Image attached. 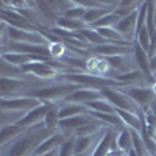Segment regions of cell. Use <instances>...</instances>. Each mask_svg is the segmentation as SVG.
<instances>
[{"mask_svg": "<svg viewBox=\"0 0 156 156\" xmlns=\"http://www.w3.org/2000/svg\"><path fill=\"white\" fill-rule=\"evenodd\" d=\"M62 80L80 87H90V89H103V87H120L122 83L115 81L114 78H105L87 72H73V73H62Z\"/></svg>", "mask_w": 156, "mask_h": 156, "instance_id": "1", "label": "cell"}, {"mask_svg": "<svg viewBox=\"0 0 156 156\" xmlns=\"http://www.w3.org/2000/svg\"><path fill=\"white\" fill-rule=\"evenodd\" d=\"M48 137L44 134L42 129H37V131H33L30 134H25L23 137L17 139L14 144L11 145V148L5 153V156H28L31 151L34 153L36 147L41 144V142Z\"/></svg>", "mask_w": 156, "mask_h": 156, "instance_id": "2", "label": "cell"}, {"mask_svg": "<svg viewBox=\"0 0 156 156\" xmlns=\"http://www.w3.org/2000/svg\"><path fill=\"white\" fill-rule=\"evenodd\" d=\"M76 89H80V86L67 83V84H55V86H48V87H42L31 94V97L39 98L42 103H53L55 100H64L67 95H70L72 92H75Z\"/></svg>", "mask_w": 156, "mask_h": 156, "instance_id": "3", "label": "cell"}, {"mask_svg": "<svg viewBox=\"0 0 156 156\" xmlns=\"http://www.w3.org/2000/svg\"><path fill=\"white\" fill-rule=\"evenodd\" d=\"M101 97L105 100H108L111 105H114L117 109H125V111H129V112H137L139 111V106L120 89L103 87L101 89Z\"/></svg>", "mask_w": 156, "mask_h": 156, "instance_id": "4", "label": "cell"}, {"mask_svg": "<svg viewBox=\"0 0 156 156\" xmlns=\"http://www.w3.org/2000/svg\"><path fill=\"white\" fill-rule=\"evenodd\" d=\"M42 103L39 98L25 95V97H2L0 98V108L2 111H31Z\"/></svg>", "mask_w": 156, "mask_h": 156, "instance_id": "5", "label": "cell"}, {"mask_svg": "<svg viewBox=\"0 0 156 156\" xmlns=\"http://www.w3.org/2000/svg\"><path fill=\"white\" fill-rule=\"evenodd\" d=\"M6 33L12 42H20V44H36V45H48V39L44 36L42 31H27L14 27L6 25Z\"/></svg>", "mask_w": 156, "mask_h": 156, "instance_id": "6", "label": "cell"}, {"mask_svg": "<svg viewBox=\"0 0 156 156\" xmlns=\"http://www.w3.org/2000/svg\"><path fill=\"white\" fill-rule=\"evenodd\" d=\"M51 106H53V103H42L41 106H37V108L28 111L25 115H22L20 119H17L14 123L17 126H20L22 129H28V128L37 125L39 122H44V117L47 115V112L50 111Z\"/></svg>", "mask_w": 156, "mask_h": 156, "instance_id": "7", "label": "cell"}, {"mask_svg": "<svg viewBox=\"0 0 156 156\" xmlns=\"http://www.w3.org/2000/svg\"><path fill=\"white\" fill-rule=\"evenodd\" d=\"M123 92L131 98L136 105L142 109H145L153 105V101L156 100V92L153 87H128Z\"/></svg>", "mask_w": 156, "mask_h": 156, "instance_id": "8", "label": "cell"}, {"mask_svg": "<svg viewBox=\"0 0 156 156\" xmlns=\"http://www.w3.org/2000/svg\"><path fill=\"white\" fill-rule=\"evenodd\" d=\"M101 97V89H90V87H80L75 92H72L70 95H67L64 98L66 103H78V105H87L90 101L100 100Z\"/></svg>", "mask_w": 156, "mask_h": 156, "instance_id": "9", "label": "cell"}, {"mask_svg": "<svg viewBox=\"0 0 156 156\" xmlns=\"http://www.w3.org/2000/svg\"><path fill=\"white\" fill-rule=\"evenodd\" d=\"M133 48H134V61H136V64H137V69L144 73V76H145V80L147 81H150V83H156L154 81V76H153V70H151V62H150V55L147 53V51L142 48L136 41H134V45H133Z\"/></svg>", "mask_w": 156, "mask_h": 156, "instance_id": "10", "label": "cell"}, {"mask_svg": "<svg viewBox=\"0 0 156 156\" xmlns=\"http://www.w3.org/2000/svg\"><path fill=\"white\" fill-rule=\"evenodd\" d=\"M92 120H94V117H90L89 114H80V115H73V117H69V119L59 120L58 128H61V131L64 133L66 137H70L73 136L72 133H75L78 128H81L83 125L92 122Z\"/></svg>", "mask_w": 156, "mask_h": 156, "instance_id": "11", "label": "cell"}, {"mask_svg": "<svg viewBox=\"0 0 156 156\" xmlns=\"http://www.w3.org/2000/svg\"><path fill=\"white\" fill-rule=\"evenodd\" d=\"M133 45H123V44H119V42H111V44H105V45L92 47V51L100 55V56H105V58L119 56V55H131V53H134Z\"/></svg>", "mask_w": 156, "mask_h": 156, "instance_id": "12", "label": "cell"}, {"mask_svg": "<svg viewBox=\"0 0 156 156\" xmlns=\"http://www.w3.org/2000/svg\"><path fill=\"white\" fill-rule=\"evenodd\" d=\"M20 69L23 73H33L37 78H55L58 75V70L45 61H33L22 66Z\"/></svg>", "mask_w": 156, "mask_h": 156, "instance_id": "13", "label": "cell"}, {"mask_svg": "<svg viewBox=\"0 0 156 156\" xmlns=\"http://www.w3.org/2000/svg\"><path fill=\"white\" fill-rule=\"evenodd\" d=\"M67 137L64 136V133H53V134H50L48 137H45L41 144H39L33 153V156H41L44 153H48V151H53V150H58L61 145H62V142L66 140Z\"/></svg>", "mask_w": 156, "mask_h": 156, "instance_id": "14", "label": "cell"}, {"mask_svg": "<svg viewBox=\"0 0 156 156\" xmlns=\"http://www.w3.org/2000/svg\"><path fill=\"white\" fill-rule=\"evenodd\" d=\"M27 84L22 80L2 76V80H0V94H2V97H8V95H12V94H17Z\"/></svg>", "mask_w": 156, "mask_h": 156, "instance_id": "15", "label": "cell"}, {"mask_svg": "<svg viewBox=\"0 0 156 156\" xmlns=\"http://www.w3.org/2000/svg\"><path fill=\"white\" fill-rule=\"evenodd\" d=\"M115 114L120 117V120L125 123L126 128L134 129V131L140 133L142 120H140V117L137 115V112H129V111H125V109H115Z\"/></svg>", "mask_w": 156, "mask_h": 156, "instance_id": "16", "label": "cell"}, {"mask_svg": "<svg viewBox=\"0 0 156 156\" xmlns=\"http://www.w3.org/2000/svg\"><path fill=\"white\" fill-rule=\"evenodd\" d=\"M114 134H115V129H105V134H103V137H100L97 147L94 148L90 156H106L111 148V142L115 139Z\"/></svg>", "mask_w": 156, "mask_h": 156, "instance_id": "17", "label": "cell"}, {"mask_svg": "<svg viewBox=\"0 0 156 156\" xmlns=\"http://www.w3.org/2000/svg\"><path fill=\"white\" fill-rule=\"evenodd\" d=\"M114 9H115L114 6H106V5L98 6V8H87L86 14L83 17V22L90 27V25L95 23L98 19H101L103 16H106V14H109V12H112Z\"/></svg>", "mask_w": 156, "mask_h": 156, "instance_id": "18", "label": "cell"}, {"mask_svg": "<svg viewBox=\"0 0 156 156\" xmlns=\"http://www.w3.org/2000/svg\"><path fill=\"white\" fill-rule=\"evenodd\" d=\"M115 142H117V147H119L122 151H125L126 154L134 148V142H133V133L129 128H123L122 131H119L115 137Z\"/></svg>", "mask_w": 156, "mask_h": 156, "instance_id": "19", "label": "cell"}, {"mask_svg": "<svg viewBox=\"0 0 156 156\" xmlns=\"http://www.w3.org/2000/svg\"><path fill=\"white\" fill-rule=\"evenodd\" d=\"M56 22V27L59 28H64V30H67V31H81L84 28H87V25L83 22V20H75V19H69L66 16H58L55 19Z\"/></svg>", "mask_w": 156, "mask_h": 156, "instance_id": "20", "label": "cell"}, {"mask_svg": "<svg viewBox=\"0 0 156 156\" xmlns=\"http://www.w3.org/2000/svg\"><path fill=\"white\" fill-rule=\"evenodd\" d=\"M87 114V108L84 105H78V103H66V105L59 106V120L69 119L73 115Z\"/></svg>", "mask_w": 156, "mask_h": 156, "instance_id": "21", "label": "cell"}, {"mask_svg": "<svg viewBox=\"0 0 156 156\" xmlns=\"http://www.w3.org/2000/svg\"><path fill=\"white\" fill-rule=\"evenodd\" d=\"M114 80L119 81V83H122V84L125 86V84L137 83L139 80H145V76H144V73H142L139 69H133V70L125 72V73H117V75L114 76Z\"/></svg>", "mask_w": 156, "mask_h": 156, "instance_id": "22", "label": "cell"}, {"mask_svg": "<svg viewBox=\"0 0 156 156\" xmlns=\"http://www.w3.org/2000/svg\"><path fill=\"white\" fill-rule=\"evenodd\" d=\"M87 109L90 111H97V112H106V114H115V106L111 105V103L105 98H100V100H95V101H90L86 105Z\"/></svg>", "mask_w": 156, "mask_h": 156, "instance_id": "23", "label": "cell"}, {"mask_svg": "<svg viewBox=\"0 0 156 156\" xmlns=\"http://www.w3.org/2000/svg\"><path fill=\"white\" fill-rule=\"evenodd\" d=\"M80 33L84 36L86 42L90 44V45H94V47H97V45H105V44H111L109 41H106L105 37H101V36L97 33V30H94V28H89V27H87V28L81 30Z\"/></svg>", "mask_w": 156, "mask_h": 156, "instance_id": "24", "label": "cell"}, {"mask_svg": "<svg viewBox=\"0 0 156 156\" xmlns=\"http://www.w3.org/2000/svg\"><path fill=\"white\" fill-rule=\"evenodd\" d=\"M95 142V136H75V154L87 153Z\"/></svg>", "mask_w": 156, "mask_h": 156, "instance_id": "25", "label": "cell"}, {"mask_svg": "<svg viewBox=\"0 0 156 156\" xmlns=\"http://www.w3.org/2000/svg\"><path fill=\"white\" fill-rule=\"evenodd\" d=\"M22 131H25V129H22V128H20V126H17L16 123L3 125V126H2V131H0V142H2V145H5L9 139L16 137V136H17V134H20Z\"/></svg>", "mask_w": 156, "mask_h": 156, "instance_id": "26", "label": "cell"}, {"mask_svg": "<svg viewBox=\"0 0 156 156\" xmlns=\"http://www.w3.org/2000/svg\"><path fill=\"white\" fill-rule=\"evenodd\" d=\"M120 20V17L115 14V12L112 11V12H109V14H106V16H103L101 19H98L95 23H92L89 28H94V30H97V28H106V27H115L117 25V22Z\"/></svg>", "mask_w": 156, "mask_h": 156, "instance_id": "27", "label": "cell"}, {"mask_svg": "<svg viewBox=\"0 0 156 156\" xmlns=\"http://www.w3.org/2000/svg\"><path fill=\"white\" fill-rule=\"evenodd\" d=\"M86 11H87V8H84L83 5H80L78 2H72V5L66 9V12L62 16H66L69 19H75V20H83Z\"/></svg>", "mask_w": 156, "mask_h": 156, "instance_id": "28", "label": "cell"}, {"mask_svg": "<svg viewBox=\"0 0 156 156\" xmlns=\"http://www.w3.org/2000/svg\"><path fill=\"white\" fill-rule=\"evenodd\" d=\"M59 123V108L58 106H51L47 115L44 117V128L45 129H55Z\"/></svg>", "mask_w": 156, "mask_h": 156, "instance_id": "29", "label": "cell"}, {"mask_svg": "<svg viewBox=\"0 0 156 156\" xmlns=\"http://www.w3.org/2000/svg\"><path fill=\"white\" fill-rule=\"evenodd\" d=\"M0 72H2V76H6V78H17L20 75H23L22 69L20 67H16V66H12V64L6 62V61H0Z\"/></svg>", "mask_w": 156, "mask_h": 156, "instance_id": "30", "label": "cell"}, {"mask_svg": "<svg viewBox=\"0 0 156 156\" xmlns=\"http://www.w3.org/2000/svg\"><path fill=\"white\" fill-rule=\"evenodd\" d=\"M136 42L144 48L147 53H150V48H151V34L147 30V27L140 28V31L136 34Z\"/></svg>", "mask_w": 156, "mask_h": 156, "instance_id": "31", "label": "cell"}, {"mask_svg": "<svg viewBox=\"0 0 156 156\" xmlns=\"http://www.w3.org/2000/svg\"><path fill=\"white\" fill-rule=\"evenodd\" d=\"M100 129L98 122H95V119L92 122H89L86 125H83L81 128H78L76 131L73 133V136H95V133Z\"/></svg>", "mask_w": 156, "mask_h": 156, "instance_id": "32", "label": "cell"}, {"mask_svg": "<svg viewBox=\"0 0 156 156\" xmlns=\"http://www.w3.org/2000/svg\"><path fill=\"white\" fill-rule=\"evenodd\" d=\"M105 61L109 64V67L111 69H115V70H120L122 73L125 72H129L126 67V62H125V58L123 55H119V56H109V58H105Z\"/></svg>", "mask_w": 156, "mask_h": 156, "instance_id": "33", "label": "cell"}, {"mask_svg": "<svg viewBox=\"0 0 156 156\" xmlns=\"http://www.w3.org/2000/svg\"><path fill=\"white\" fill-rule=\"evenodd\" d=\"M73 154H75V136H70L58 148V156H73Z\"/></svg>", "mask_w": 156, "mask_h": 156, "instance_id": "34", "label": "cell"}, {"mask_svg": "<svg viewBox=\"0 0 156 156\" xmlns=\"http://www.w3.org/2000/svg\"><path fill=\"white\" fill-rule=\"evenodd\" d=\"M154 8H156V2H148V8H147V19H145V27L150 31V34L154 33L156 30V22H154Z\"/></svg>", "mask_w": 156, "mask_h": 156, "instance_id": "35", "label": "cell"}, {"mask_svg": "<svg viewBox=\"0 0 156 156\" xmlns=\"http://www.w3.org/2000/svg\"><path fill=\"white\" fill-rule=\"evenodd\" d=\"M56 151H58V150H53V151H48V153H44V154H41V156H56Z\"/></svg>", "mask_w": 156, "mask_h": 156, "instance_id": "36", "label": "cell"}, {"mask_svg": "<svg viewBox=\"0 0 156 156\" xmlns=\"http://www.w3.org/2000/svg\"><path fill=\"white\" fill-rule=\"evenodd\" d=\"M151 111H153V112H156V100L153 101V105H151Z\"/></svg>", "mask_w": 156, "mask_h": 156, "instance_id": "37", "label": "cell"}, {"mask_svg": "<svg viewBox=\"0 0 156 156\" xmlns=\"http://www.w3.org/2000/svg\"><path fill=\"white\" fill-rule=\"evenodd\" d=\"M128 156H137V154H136V151H134V148H133L131 151H129V153H128Z\"/></svg>", "mask_w": 156, "mask_h": 156, "instance_id": "38", "label": "cell"}, {"mask_svg": "<svg viewBox=\"0 0 156 156\" xmlns=\"http://www.w3.org/2000/svg\"><path fill=\"white\" fill-rule=\"evenodd\" d=\"M73 156H87V153H76V154H73Z\"/></svg>", "mask_w": 156, "mask_h": 156, "instance_id": "39", "label": "cell"}]
</instances>
